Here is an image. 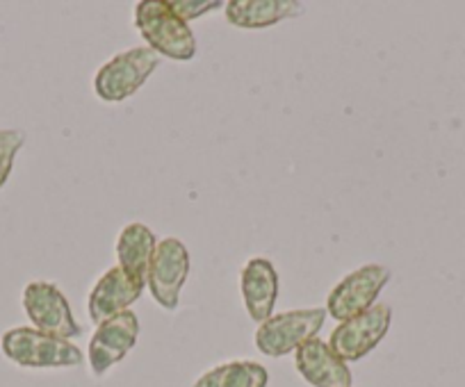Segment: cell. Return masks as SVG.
I'll return each mask as SVG.
<instances>
[{
	"label": "cell",
	"mask_w": 465,
	"mask_h": 387,
	"mask_svg": "<svg viewBox=\"0 0 465 387\" xmlns=\"http://www.w3.org/2000/svg\"><path fill=\"white\" fill-rule=\"evenodd\" d=\"M135 28L146 46L160 57L190 62L196 57V37L167 0H142L135 5Z\"/></svg>",
	"instance_id": "6da1fadb"
},
{
	"label": "cell",
	"mask_w": 465,
	"mask_h": 387,
	"mask_svg": "<svg viewBox=\"0 0 465 387\" xmlns=\"http://www.w3.org/2000/svg\"><path fill=\"white\" fill-rule=\"evenodd\" d=\"M7 360L25 369H60L83 364L84 353L71 340L46 335L33 326L10 328L0 337Z\"/></svg>",
	"instance_id": "7a4b0ae2"
},
{
	"label": "cell",
	"mask_w": 465,
	"mask_h": 387,
	"mask_svg": "<svg viewBox=\"0 0 465 387\" xmlns=\"http://www.w3.org/2000/svg\"><path fill=\"white\" fill-rule=\"evenodd\" d=\"M160 66V55L149 46H135L107 60L94 75V92L103 103H124L135 96Z\"/></svg>",
	"instance_id": "3957f363"
},
{
	"label": "cell",
	"mask_w": 465,
	"mask_h": 387,
	"mask_svg": "<svg viewBox=\"0 0 465 387\" xmlns=\"http://www.w3.org/2000/svg\"><path fill=\"white\" fill-rule=\"evenodd\" d=\"M326 308H302L288 310V313L272 314L265 324H261L256 331V346L262 355L270 358H283L294 353L299 346L317 337V333L324 326Z\"/></svg>",
	"instance_id": "277c9868"
},
{
	"label": "cell",
	"mask_w": 465,
	"mask_h": 387,
	"mask_svg": "<svg viewBox=\"0 0 465 387\" xmlns=\"http://www.w3.org/2000/svg\"><path fill=\"white\" fill-rule=\"evenodd\" d=\"M391 280V269L383 265H363L344 276L326 296V314L335 322H347L377 305L383 287Z\"/></svg>",
	"instance_id": "5b68a950"
},
{
	"label": "cell",
	"mask_w": 465,
	"mask_h": 387,
	"mask_svg": "<svg viewBox=\"0 0 465 387\" xmlns=\"http://www.w3.org/2000/svg\"><path fill=\"white\" fill-rule=\"evenodd\" d=\"M190 276V251L178 237L160 239L146 271V287L163 310H176Z\"/></svg>",
	"instance_id": "8992f818"
},
{
	"label": "cell",
	"mask_w": 465,
	"mask_h": 387,
	"mask_svg": "<svg viewBox=\"0 0 465 387\" xmlns=\"http://www.w3.org/2000/svg\"><path fill=\"white\" fill-rule=\"evenodd\" d=\"M24 310L33 322V328L46 335L75 340L83 335V328L71 313L69 299L62 295V289L48 280H33L24 289Z\"/></svg>",
	"instance_id": "52a82bcc"
},
{
	"label": "cell",
	"mask_w": 465,
	"mask_h": 387,
	"mask_svg": "<svg viewBox=\"0 0 465 387\" xmlns=\"http://www.w3.org/2000/svg\"><path fill=\"white\" fill-rule=\"evenodd\" d=\"M392 324V308L388 304H377L368 313L338 324L329 337V346L344 360L356 363L372 353L383 337L388 335Z\"/></svg>",
	"instance_id": "ba28073f"
},
{
	"label": "cell",
	"mask_w": 465,
	"mask_h": 387,
	"mask_svg": "<svg viewBox=\"0 0 465 387\" xmlns=\"http://www.w3.org/2000/svg\"><path fill=\"white\" fill-rule=\"evenodd\" d=\"M137 340H140V319L133 310H126V313L98 324L87 349L89 367H92L94 376H105L107 369L122 363L131 353Z\"/></svg>",
	"instance_id": "9c48e42d"
},
{
	"label": "cell",
	"mask_w": 465,
	"mask_h": 387,
	"mask_svg": "<svg viewBox=\"0 0 465 387\" xmlns=\"http://www.w3.org/2000/svg\"><path fill=\"white\" fill-rule=\"evenodd\" d=\"M146 289V280L128 274L126 269L116 265L107 269L96 285L92 287L87 296V314L94 324H103L116 314L131 310L133 304H137L142 292Z\"/></svg>",
	"instance_id": "30bf717a"
},
{
	"label": "cell",
	"mask_w": 465,
	"mask_h": 387,
	"mask_svg": "<svg viewBox=\"0 0 465 387\" xmlns=\"http://www.w3.org/2000/svg\"><path fill=\"white\" fill-rule=\"evenodd\" d=\"M294 367L312 387H351L354 382L347 363L320 337L294 351Z\"/></svg>",
	"instance_id": "8fae6325"
},
{
	"label": "cell",
	"mask_w": 465,
	"mask_h": 387,
	"mask_svg": "<svg viewBox=\"0 0 465 387\" xmlns=\"http://www.w3.org/2000/svg\"><path fill=\"white\" fill-rule=\"evenodd\" d=\"M242 301L252 322L265 324L274 313L279 299V274L274 262L267 257H252L240 274Z\"/></svg>",
	"instance_id": "7c38bea8"
},
{
	"label": "cell",
	"mask_w": 465,
	"mask_h": 387,
	"mask_svg": "<svg viewBox=\"0 0 465 387\" xmlns=\"http://www.w3.org/2000/svg\"><path fill=\"white\" fill-rule=\"evenodd\" d=\"M303 12L299 0H231L223 5V16L240 30H265Z\"/></svg>",
	"instance_id": "4fadbf2b"
},
{
	"label": "cell",
	"mask_w": 465,
	"mask_h": 387,
	"mask_svg": "<svg viewBox=\"0 0 465 387\" xmlns=\"http://www.w3.org/2000/svg\"><path fill=\"white\" fill-rule=\"evenodd\" d=\"M155 247H158V237H155V233L146 224L135 221V224L124 226L119 237H116V260H119V266L126 269L128 274L146 280V271H149Z\"/></svg>",
	"instance_id": "5bb4252c"
},
{
	"label": "cell",
	"mask_w": 465,
	"mask_h": 387,
	"mask_svg": "<svg viewBox=\"0 0 465 387\" xmlns=\"http://www.w3.org/2000/svg\"><path fill=\"white\" fill-rule=\"evenodd\" d=\"M270 372L261 363L252 360H232L208 369L203 376L196 378L192 387H267Z\"/></svg>",
	"instance_id": "9a60e30c"
},
{
	"label": "cell",
	"mask_w": 465,
	"mask_h": 387,
	"mask_svg": "<svg viewBox=\"0 0 465 387\" xmlns=\"http://www.w3.org/2000/svg\"><path fill=\"white\" fill-rule=\"evenodd\" d=\"M24 144L25 135L21 131H15V128L0 131V187L5 185L7 178H10L16 155L24 149Z\"/></svg>",
	"instance_id": "2e32d148"
},
{
	"label": "cell",
	"mask_w": 465,
	"mask_h": 387,
	"mask_svg": "<svg viewBox=\"0 0 465 387\" xmlns=\"http://www.w3.org/2000/svg\"><path fill=\"white\" fill-rule=\"evenodd\" d=\"M167 3L169 7H172L183 21H185V24H190V21L194 19H201V16L210 15V12L226 5V3H222V0H167Z\"/></svg>",
	"instance_id": "e0dca14e"
}]
</instances>
